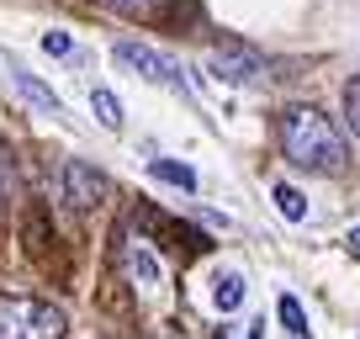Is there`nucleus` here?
<instances>
[{
  "label": "nucleus",
  "mask_w": 360,
  "mask_h": 339,
  "mask_svg": "<svg viewBox=\"0 0 360 339\" xmlns=\"http://www.w3.org/2000/svg\"><path fill=\"white\" fill-rule=\"evenodd\" d=\"M112 58H117L122 69H133V75L154 79V85H175V91H180V64H175L169 53H159V48L133 43V37H122V43L112 48Z\"/></svg>",
  "instance_id": "nucleus-3"
},
{
  "label": "nucleus",
  "mask_w": 360,
  "mask_h": 339,
  "mask_svg": "<svg viewBox=\"0 0 360 339\" xmlns=\"http://www.w3.org/2000/svg\"><path fill=\"white\" fill-rule=\"evenodd\" d=\"M112 11H122V16H148L154 11V0H106Z\"/></svg>",
  "instance_id": "nucleus-15"
},
{
  "label": "nucleus",
  "mask_w": 360,
  "mask_h": 339,
  "mask_svg": "<svg viewBox=\"0 0 360 339\" xmlns=\"http://www.w3.org/2000/svg\"><path fill=\"white\" fill-rule=\"evenodd\" d=\"M207 69H212V79H223V85H249V79L259 75V53L228 43V48H212V53H207Z\"/></svg>",
  "instance_id": "nucleus-5"
},
{
  "label": "nucleus",
  "mask_w": 360,
  "mask_h": 339,
  "mask_svg": "<svg viewBox=\"0 0 360 339\" xmlns=\"http://www.w3.org/2000/svg\"><path fill=\"white\" fill-rule=\"evenodd\" d=\"M345 117H349V133L360 138V75L345 85Z\"/></svg>",
  "instance_id": "nucleus-13"
},
{
  "label": "nucleus",
  "mask_w": 360,
  "mask_h": 339,
  "mask_svg": "<svg viewBox=\"0 0 360 339\" xmlns=\"http://www.w3.org/2000/svg\"><path fill=\"white\" fill-rule=\"evenodd\" d=\"M58 181H64V202L75 207V212H90V207L106 196V175L96 165H85V159H64Z\"/></svg>",
  "instance_id": "nucleus-4"
},
{
  "label": "nucleus",
  "mask_w": 360,
  "mask_h": 339,
  "mask_svg": "<svg viewBox=\"0 0 360 339\" xmlns=\"http://www.w3.org/2000/svg\"><path fill=\"white\" fill-rule=\"evenodd\" d=\"M281 148L297 170H313V175H339L349 159V143L323 112L313 106H297V112L281 117Z\"/></svg>",
  "instance_id": "nucleus-1"
},
{
  "label": "nucleus",
  "mask_w": 360,
  "mask_h": 339,
  "mask_svg": "<svg viewBox=\"0 0 360 339\" xmlns=\"http://www.w3.org/2000/svg\"><path fill=\"white\" fill-rule=\"evenodd\" d=\"M90 112H96V122H101L106 133H122V101H117L112 91H90Z\"/></svg>",
  "instance_id": "nucleus-10"
},
{
  "label": "nucleus",
  "mask_w": 360,
  "mask_h": 339,
  "mask_svg": "<svg viewBox=\"0 0 360 339\" xmlns=\"http://www.w3.org/2000/svg\"><path fill=\"white\" fill-rule=\"evenodd\" d=\"M238 302H244V276H238V271H223V276L212 281V307H217V313H233Z\"/></svg>",
  "instance_id": "nucleus-8"
},
{
  "label": "nucleus",
  "mask_w": 360,
  "mask_h": 339,
  "mask_svg": "<svg viewBox=\"0 0 360 339\" xmlns=\"http://www.w3.org/2000/svg\"><path fill=\"white\" fill-rule=\"evenodd\" d=\"M11 85H16V91H22L27 101L37 106V112H48V117H64V101H58V96L48 91V85H43V79H37V75H27L22 64H11Z\"/></svg>",
  "instance_id": "nucleus-7"
},
{
  "label": "nucleus",
  "mask_w": 360,
  "mask_h": 339,
  "mask_svg": "<svg viewBox=\"0 0 360 339\" xmlns=\"http://www.w3.org/2000/svg\"><path fill=\"white\" fill-rule=\"evenodd\" d=\"M122 265H127V276H133L143 292H154V286H159V260H154V249H148L143 238L122 244Z\"/></svg>",
  "instance_id": "nucleus-6"
},
{
  "label": "nucleus",
  "mask_w": 360,
  "mask_h": 339,
  "mask_svg": "<svg viewBox=\"0 0 360 339\" xmlns=\"http://www.w3.org/2000/svg\"><path fill=\"white\" fill-rule=\"evenodd\" d=\"M69 48H75V43H69V32H43V53H53V58H64V53H69Z\"/></svg>",
  "instance_id": "nucleus-16"
},
{
  "label": "nucleus",
  "mask_w": 360,
  "mask_h": 339,
  "mask_svg": "<svg viewBox=\"0 0 360 339\" xmlns=\"http://www.w3.org/2000/svg\"><path fill=\"white\" fill-rule=\"evenodd\" d=\"M249 339H265V318H255V324H249Z\"/></svg>",
  "instance_id": "nucleus-17"
},
{
  "label": "nucleus",
  "mask_w": 360,
  "mask_h": 339,
  "mask_svg": "<svg viewBox=\"0 0 360 339\" xmlns=\"http://www.w3.org/2000/svg\"><path fill=\"white\" fill-rule=\"evenodd\" d=\"M148 175H154V181H165V186H180V191H196V170L180 165V159H154V165H148Z\"/></svg>",
  "instance_id": "nucleus-9"
},
{
  "label": "nucleus",
  "mask_w": 360,
  "mask_h": 339,
  "mask_svg": "<svg viewBox=\"0 0 360 339\" xmlns=\"http://www.w3.org/2000/svg\"><path fill=\"white\" fill-rule=\"evenodd\" d=\"M276 207H281L286 223H302V217H307V202H302L297 186H276Z\"/></svg>",
  "instance_id": "nucleus-11"
},
{
  "label": "nucleus",
  "mask_w": 360,
  "mask_h": 339,
  "mask_svg": "<svg viewBox=\"0 0 360 339\" xmlns=\"http://www.w3.org/2000/svg\"><path fill=\"white\" fill-rule=\"evenodd\" d=\"M64 328H69V313L58 302L0 292V339H64Z\"/></svg>",
  "instance_id": "nucleus-2"
},
{
  "label": "nucleus",
  "mask_w": 360,
  "mask_h": 339,
  "mask_svg": "<svg viewBox=\"0 0 360 339\" xmlns=\"http://www.w3.org/2000/svg\"><path fill=\"white\" fill-rule=\"evenodd\" d=\"M345 244H349V255H360V228H349V238H345Z\"/></svg>",
  "instance_id": "nucleus-18"
},
{
  "label": "nucleus",
  "mask_w": 360,
  "mask_h": 339,
  "mask_svg": "<svg viewBox=\"0 0 360 339\" xmlns=\"http://www.w3.org/2000/svg\"><path fill=\"white\" fill-rule=\"evenodd\" d=\"M11 196H16V165H11V154L0 148V207L11 202Z\"/></svg>",
  "instance_id": "nucleus-14"
},
{
  "label": "nucleus",
  "mask_w": 360,
  "mask_h": 339,
  "mask_svg": "<svg viewBox=\"0 0 360 339\" xmlns=\"http://www.w3.org/2000/svg\"><path fill=\"white\" fill-rule=\"evenodd\" d=\"M276 313H281V324H286V334H292V339H307V313H302V302H297V297H281V307H276Z\"/></svg>",
  "instance_id": "nucleus-12"
}]
</instances>
